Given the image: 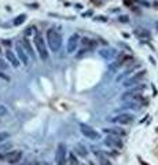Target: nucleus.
Returning <instances> with one entry per match:
<instances>
[{"label": "nucleus", "mask_w": 158, "mask_h": 165, "mask_svg": "<svg viewBox=\"0 0 158 165\" xmlns=\"http://www.w3.org/2000/svg\"><path fill=\"white\" fill-rule=\"evenodd\" d=\"M34 43H36V47H37V50H39L42 61H47V59H48V52H47L46 44H44V41H43L40 34H36V36H34Z\"/></svg>", "instance_id": "nucleus-3"}, {"label": "nucleus", "mask_w": 158, "mask_h": 165, "mask_svg": "<svg viewBox=\"0 0 158 165\" xmlns=\"http://www.w3.org/2000/svg\"><path fill=\"white\" fill-rule=\"evenodd\" d=\"M99 54H100V55H102L105 59H112L113 56L116 55V51H114L113 48H110V50H100Z\"/></svg>", "instance_id": "nucleus-18"}, {"label": "nucleus", "mask_w": 158, "mask_h": 165, "mask_svg": "<svg viewBox=\"0 0 158 165\" xmlns=\"http://www.w3.org/2000/svg\"><path fill=\"white\" fill-rule=\"evenodd\" d=\"M21 158H22V151H20V150H12V151H10V153L6 154V161L10 163V164L18 163Z\"/></svg>", "instance_id": "nucleus-10"}, {"label": "nucleus", "mask_w": 158, "mask_h": 165, "mask_svg": "<svg viewBox=\"0 0 158 165\" xmlns=\"http://www.w3.org/2000/svg\"><path fill=\"white\" fill-rule=\"evenodd\" d=\"M90 165H95V164L94 163H90Z\"/></svg>", "instance_id": "nucleus-29"}, {"label": "nucleus", "mask_w": 158, "mask_h": 165, "mask_svg": "<svg viewBox=\"0 0 158 165\" xmlns=\"http://www.w3.org/2000/svg\"><path fill=\"white\" fill-rule=\"evenodd\" d=\"M77 44H78V34L74 33V34H72L68 40V52L73 54L76 50H77Z\"/></svg>", "instance_id": "nucleus-11"}, {"label": "nucleus", "mask_w": 158, "mask_h": 165, "mask_svg": "<svg viewBox=\"0 0 158 165\" xmlns=\"http://www.w3.org/2000/svg\"><path fill=\"white\" fill-rule=\"evenodd\" d=\"M134 120H135V117L131 113H121L113 118V123L121 124V125H129V124L134 123Z\"/></svg>", "instance_id": "nucleus-5"}, {"label": "nucleus", "mask_w": 158, "mask_h": 165, "mask_svg": "<svg viewBox=\"0 0 158 165\" xmlns=\"http://www.w3.org/2000/svg\"><path fill=\"white\" fill-rule=\"evenodd\" d=\"M25 20H26V15H25V14H21L20 17H17V18L14 20V25H15V26H18V25H22V24L25 22Z\"/></svg>", "instance_id": "nucleus-20"}, {"label": "nucleus", "mask_w": 158, "mask_h": 165, "mask_svg": "<svg viewBox=\"0 0 158 165\" xmlns=\"http://www.w3.org/2000/svg\"><path fill=\"white\" fill-rule=\"evenodd\" d=\"M0 78H3V80H6V81H10V77H8L7 74H4L2 70H0Z\"/></svg>", "instance_id": "nucleus-23"}, {"label": "nucleus", "mask_w": 158, "mask_h": 165, "mask_svg": "<svg viewBox=\"0 0 158 165\" xmlns=\"http://www.w3.org/2000/svg\"><path fill=\"white\" fill-rule=\"evenodd\" d=\"M17 54H18V56H20V61H22L24 65H28V63H29V56H28L26 51H25V48L22 47V44L20 41L17 43Z\"/></svg>", "instance_id": "nucleus-12"}, {"label": "nucleus", "mask_w": 158, "mask_h": 165, "mask_svg": "<svg viewBox=\"0 0 158 165\" xmlns=\"http://www.w3.org/2000/svg\"><path fill=\"white\" fill-rule=\"evenodd\" d=\"M80 129H81V134H83L85 138H88V139H92V140H95V139H99L100 138L99 132L95 131L92 127H90V125H85V124H83V125L80 127Z\"/></svg>", "instance_id": "nucleus-6"}, {"label": "nucleus", "mask_w": 158, "mask_h": 165, "mask_svg": "<svg viewBox=\"0 0 158 165\" xmlns=\"http://www.w3.org/2000/svg\"><path fill=\"white\" fill-rule=\"evenodd\" d=\"M118 21H121V22H129V18L125 17V15H121V17H118Z\"/></svg>", "instance_id": "nucleus-25"}, {"label": "nucleus", "mask_w": 158, "mask_h": 165, "mask_svg": "<svg viewBox=\"0 0 158 165\" xmlns=\"http://www.w3.org/2000/svg\"><path fill=\"white\" fill-rule=\"evenodd\" d=\"M76 151H77V153L80 154L81 157H87V154H88L87 149H85L83 145H78V146H77V149H76Z\"/></svg>", "instance_id": "nucleus-19"}, {"label": "nucleus", "mask_w": 158, "mask_h": 165, "mask_svg": "<svg viewBox=\"0 0 158 165\" xmlns=\"http://www.w3.org/2000/svg\"><path fill=\"white\" fill-rule=\"evenodd\" d=\"M7 68H8L7 62H6V61H3V59L0 58V69H2V70H6Z\"/></svg>", "instance_id": "nucleus-21"}, {"label": "nucleus", "mask_w": 158, "mask_h": 165, "mask_svg": "<svg viewBox=\"0 0 158 165\" xmlns=\"http://www.w3.org/2000/svg\"><path fill=\"white\" fill-rule=\"evenodd\" d=\"M7 138H10V134H7V132H0V142L6 140Z\"/></svg>", "instance_id": "nucleus-22"}, {"label": "nucleus", "mask_w": 158, "mask_h": 165, "mask_svg": "<svg viewBox=\"0 0 158 165\" xmlns=\"http://www.w3.org/2000/svg\"><path fill=\"white\" fill-rule=\"evenodd\" d=\"M55 160L58 165H65L66 163V146L63 143L58 145V149H56V153H55Z\"/></svg>", "instance_id": "nucleus-8"}, {"label": "nucleus", "mask_w": 158, "mask_h": 165, "mask_svg": "<svg viewBox=\"0 0 158 165\" xmlns=\"http://www.w3.org/2000/svg\"><path fill=\"white\" fill-rule=\"evenodd\" d=\"M95 154H98V158H99V164H100V165H113L112 161H110L105 154L100 153V151H96V150H95Z\"/></svg>", "instance_id": "nucleus-17"}, {"label": "nucleus", "mask_w": 158, "mask_h": 165, "mask_svg": "<svg viewBox=\"0 0 158 165\" xmlns=\"http://www.w3.org/2000/svg\"><path fill=\"white\" fill-rule=\"evenodd\" d=\"M4 114H7V109H6L4 106H2V105H0V117L4 116Z\"/></svg>", "instance_id": "nucleus-24"}, {"label": "nucleus", "mask_w": 158, "mask_h": 165, "mask_svg": "<svg viewBox=\"0 0 158 165\" xmlns=\"http://www.w3.org/2000/svg\"><path fill=\"white\" fill-rule=\"evenodd\" d=\"M144 76H146V70H140V72L135 73V74H132L129 78H126L124 85L125 87H134V85H136L138 82L142 81V78H143Z\"/></svg>", "instance_id": "nucleus-7"}, {"label": "nucleus", "mask_w": 158, "mask_h": 165, "mask_svg": "<svg viewBox=\"0 0 158 165\" xmlns=\"http://www.w3.org/2000/svg\"><path fill=\"white\" fill-rule=\"evenodd\" d=\"M81 43H83V46H84V48L85 50H88V51H91V50H94L95 47H96V41L92 40V39H90V37H84L83 40H81Z\"/></svg>", "instance_id": "nucleus-15"}, {"label": "nucleus", "mask_w": 158, "mask_h": 165, "mask_svg": "<svg viewBox=\"0 0 158 165\" xmlns=\"http://www.w3.org/2000/svg\"><path fill=\"white\" fill-rule=\"evenodd\" d=\"M103 143H105L107 147H112V149H117V150H120V149L124 147V143H122V140L120 138H117V136H107L105 138V140H103Z\"/></svg>", "instance_id": "nucleus-4"}, {"label": "nucleus", "mask_w": 158, "mask_h": 165, "mask_svg": "<svg viewBox=\"0 0 158 165\" xmlns=\"http://www.w3.org/2000/svg\"><path fill=\"white\" fill-rule=\"evenodd\" d=\"M140 164H142V165H147L146 163H143V161H140Z\"/></svg>", "instance_id": "nucleus-26"}, {"label": "nucleus", "mask_w": 158, "mask_h": 165, "mask_svg": "<svg viewBox=\"0 0 158 165\" xmlns=\"http://www.w3.org/2000/svg\"><path fill=\"white\" fill-rule=\"evenodd\" d=\"M156 28H157V29H158V21L156 22Z\"/></svg>", "instance_id": "nucleus-27"}, {"label": "nucleus", "mask_w": 158, "mask_h": 165, "mask_svg": "<svg viewBox=\"0 0 158 165\" xmlns=\"http://www.w3.org/2000/svg\"><path fill=\"white\" fill-rule=\"evenodd\" d=\"M6 56H7L8 62H10L14 68H18V66H20V61L17 59V56L14 55V52H12L11 50H7V51H6Z\"/></svg>", "instance_id": "nucleus-16"}, {"label": "nucleus", "mask_w": 158, "mask_h": 165, "mask_svg": "<svg viewBox=\"0 0 158 165\" xmlns=\"http://www.w3.org/2000/svg\"><path fill=\"white\" fill-rule=\"evenodd\" d=\"M47 41H48L50 48H51L54 52H56L59 50V47H61L62 37L55 29H48V32H47Z\"/></svg>", "instance_id": "nucleus-1"}, {"label": "nucleus", "mask_w": 158, "mask_h": 165, "mask_svg": "<svg viewBox=\"0 0 158 165\" xmlns=\"http://www.w3.org/2000/svg\"><path fill=\"white\" fill-rule=\"evenodd\" d=\"M43 165H50V164H47V163H44V164H43Z\"/></svg>", "instance_id": "nucleus-28"}, {"label": "nucleus", "mask_w": 158, "mask_h": 165, "mask_svg": "<svg viewBox=\"0 0 158 165\" xmlns=\"http://www.w3.org/2000/svg\"><path fill=\"white\" fill-rule=\"evenodd\" d=\"M144 90V85L139 88H135V90H131V91H126L125 94H122L121 99L125 100V102H139L140 103L143 100V96H142V92L140 91Z\"/></svg>", "instance_id": "nucleus-2"}, {"label": "nucleus", "mask_w": 158, "mask_h": 165, "mask_svg": "<svg viewBox=\"0 0 158 165\" xmlns=\"http://www.w3.org/2000/svg\"><path fill=\"white\" fill-rule=\"evenodd\" d=\"M20 43L22 44V47H24V48H25V51H26V52L30 55V58H32V59H34V52H33V50H32L30 41L28 40L26 37H24V39H21V40H20Z\"/></svg>", "instance_id": "nucleus-13"}, {"label": "nucleus", "mask_w": 158, "mask_h": 165, "mask_svg": "<svg viewBox=\"0 0 158 165\" xmlns=\"http://www.w3.org/2000/svg\"><path fill=\"white\" fill-rule=\"evenodd\" d=\"M103 132L107 135H112V136H117V138H121V136H125L126 135V131L120 127H110V128H105Z\"/></svg>", "instance_id": "nucleus-9"}, {"label": "nucleus", "mask_w": 158, "mask_h": 165, "mask_svg": "<svg viewBox=\"0 0 158 165\" xmlns=\"http://www.w3.org/2000/svg\"><path fill=\"white\" fill-rule=\"evenodd\" d=\"M25 165H30V164H25Z\"/></svg>", "instance_id": "nucleus-30"}, {"label": "nucleus", "mask_w": 158, "mask_h": 165, "mask_svg": "<svg viewBox=\"0 0 158 165\" xmlns=\"http://www.w3.org/2000/svg\"><path fill=\"white\" fill-rule=\"evenodd\" d=\"M135 34L139 37V39H143V40H148L151 37V33L147 29H143V28H138L135 29Z\"/></svg>", "instance_id": "nucleus-14"}]
</instances>
